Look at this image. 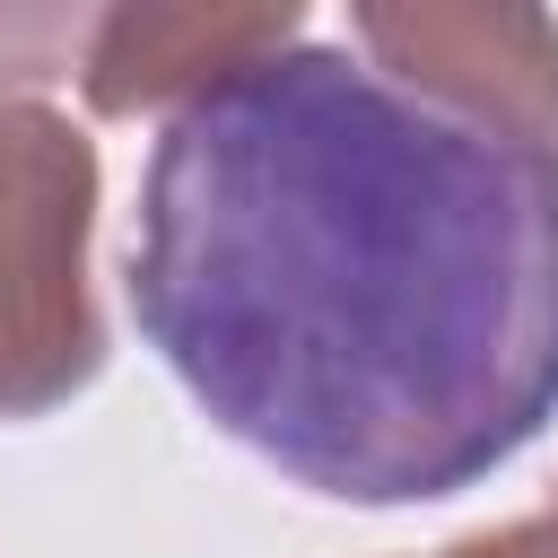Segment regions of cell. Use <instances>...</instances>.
<instances>
[{"label":"cell","mask_w":558,"mask_h":558,"mask_svg":"<svg viewBox=\"0 0 558 558\" xmlns=\"http://www.w3.org/2000/svg\"><path fill=\"white\" fill-rule=\"evenodd\" d=\"M296 9H87L78 87L96 113H183L218 78L253 70L262 52L296 44Z\"/></svg>","instance_id":"obj_4"},{"label":"cell","mask_w":558,"mask_h":558,"mask_svg":"<svg viewBox=\"0 0 558 558\" xmlns=\"http://www.w3.org/2000/svg\"><path fill=\"white\" fill-rule=\"evenodd\" d=\"M436 558H558V497H549L541 514L497 523V532H471V541H453V549H436Z\"/></svg>","instance_id":"obj_5"},{"label":"cell","mask_w":558,"mask_h":558,"mask_svg":"<svg viewBox=\"0 0 558 558\" xmlns=\"http://www.w3.org/2000/svg\"><path fill=\"white\" fill-rule=\"evenodd\" d=\"M122 288L253 462L340 506H427L558 410V148L296 35L166 113Z\"/></svg>","instance_id":"obj_1"},{"label":"cell","mask_w":558,"mask_h":558,"mask_svg":"<svg viewBox=\"0 0 558 558\" xmlns=\"http://www.w3.org/2000/svg\"><path fill=\"white\" fill-rule=\"evenodd\" d=\"M96 148L70 113L0 96V418L70 401L105 366L87 296Z\"/></svg>","instance_id":"obj_2"},{"label":"cell","mask_w":558,"mask_h":558,"mask_svg":"<svg viewBox=\"0 0 558 558\" xmlns=\"http://www.w3.org/2000/svg\"><path fill=\"white\" fill-rule=\"evenodd\" d=\"M349 44L410 96L558 148V17L541 9H357Z\"/></svg>","instance_id":"obj_3"}]
</instances>
